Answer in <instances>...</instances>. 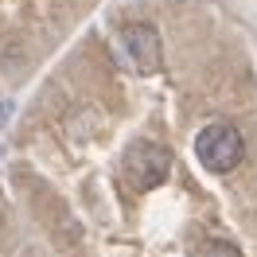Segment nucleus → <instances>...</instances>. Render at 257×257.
Here are the masks:
<instances>
[{
	"label": "nucleus",
	"instance_id": "obj_1",
	"mask_svg": "<svg viewBox=\"0 0 257 257\" xmlns=\"http://www.w3.org/2000/svg\"><path fill=\"white\" fill-rule=\"evenodd\" d=\"M195 156H199V164H203L207 172L230 176V172L241 164V156H245V137H241L230 121H214V125L199 128V137H195Z\"/></svg>",
	"mask_w": 257,
	"mask_h": 257
},
{
	"label": "nucleus",
	"instance_id": "obj_2",
	"mask_svg": "<svg viewBox=\"0 0 257 257\" xmlns=\"http://www.w3.org/2000/svg\"><path fill=\"white\" fill-rule=\"evenodd\" d=\"M121 172H125L128 187L133 191H152V187H160L168 172H172V152L156 141H133L125 152V164H121Z\"/></svg>",
	"mask_w": 257,
	"mask_h": 257
},
{
	"label": "nucleus",
	"instance_id": "obj_3",
	"mask_svg": "<svg viewBox=\"0 0 257 257\" xmlns=\"http://www.w3.org/2000/svg\"><path fill=\"white\" fill-rule=\"evenodd\" d=\"M121 47H125V59L137 74H156L160 70L164 47H160V32L152 24H128L121 32Z\"/></svg>",
	"mask_w": 257,
	"mask_h": 257
},
{
	"label": "nucleus",
	"instance_id": "obj_4",
	"mask_svg": "<svg viewBox=\"0 0 257 257\" xmlns=\"http://www.w3.org/2000/svg\"><path fill=\"white\" fill-rule=\"evenodd\" d=\"M195 257H241L230 241H218V238H210V241H203L199 249H195Z\"/></svg>",
	"mask_w": 257,
	"mask_h": 257
},
{
	"label": "nucleus",
	"instance_id": "obj_5",
	"mask_svg": "<svg viewBox=\"0 0 257 257\" xmlns=\"http://www.w3.org/2000/svg\"><path fill=\"white\" fill-rule=\"evenodd\" d=\"M4 113H8V109H4V105H0V117H4Z\"/></svg>",
	"mask_w": 257,
	"mask_h": 257
}]
</instances>
